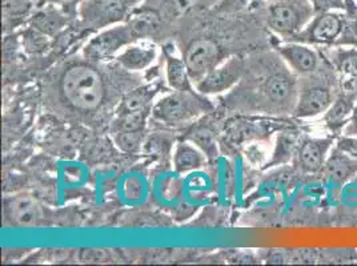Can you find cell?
I'll use <instances>...</instances> for the list:
<instances>
[{
  "label": "cell",
  "instance_id": "6da1fadb",
  "mask_svg": "<svg viewBox=\"0 0 357 266\" xmlns=\"http://www.w3.org/2000/svg\"><path fill=\"white\" fill-rule=\"evenodd\" d=\"M248 83V107L276 118H291L298 102V75L294 74L279 54L271 52L259 55L252 65Z\"/></svg>",
  "mask_w": 357,
  "mask_h": 266
},
{
  "label": "cell",
  "instance_id": "7a4b0ae2",
  "mask_svg": "<svg viewBox=\"0 0 357 266\" xmlns=\"http://www.w3.org/2000/svg\"><path fill=\"white\" fill-rule=\"evenodd\" d=\"M252 8L280 42L292 40L316 15L311 0H260Z\"/></svg>",
  "mask_w": 357,
  "mask_h": 266
},
{
  "label": "cell",
  "instance_id": "3957f363",
  "mask_svg": "<svg viewBox=\"0 0 357 266\" xmlns=\"http://www.w3.org/2000/svg\"><path fill=\"white\" fill-rule=\"evenodd\" d=\"M340 92L336 72L326 58V63L311 75L300 76L298 84V102L292 118L298 120L321 116Z\"/></svg>",
  "mask_w": 357,
  "mask_h": 266
},
{
  "label": "cell",
  "instance_id": "277c9868",
  "mask_svg": "<svg viewBox=\"0 0 357 266\" xmlns=\"http://www.w3.org/2000/svg\"><path fill=\"white\" fill-rule=\"evenodd\" d=\"M60 92L75 109L91 112L105 102V80L93 67L79 63L68 67L61 75Z\"/></svg>",
  "mask_w": 357,
  "mask_h": 266
},
{
  "label": "cell",
  "instance_id": "5b68a950",
  "mask_svg": "<svg viewBox=\"0 0 357 266\" xmlns=\"http://www.w3.org/2000/svg\"><path fill=\"white\" fill-rule=\"evenodd\" d=\"M206 95L194 89H180L168 93L152 107V118L164 124H180L199 118L212 109Z\"/></svg>",
  "mask_w": 357,
  "mask_h": 266
},
{
  "label": "cell",
  "instance_id": "8992f818",
  "mask_svg": "<svg viewBox=\"0 0 357 266\" xmlns=\"http://www.w3.org/2000/svg\"><path fill=\"white\" fill-rule=\"evenodd\" d=\"M146 0H86L77 10L82 23L91 30H105L107 27L127 22L135 10Z\"/></svg>",
  "mask_w": 357,
  "mask_h": 266
},
{
  "label": "cell",
  "instance_id": "52a82bcc",
  "mask_svg": "<svg viewBox=\"0 0 357 266\" xmlns=\"http://www.w3.org/2000/svg\"><path fill=\"white\" fill-rule=\"evenodd\" d=\"M319 178L333 208L339 203L342 189L357 178V160L335 146L319 173Z\"/></svg>",
  "mask_w": 357,
  "mask_h": 266
},
{
  "label": "cell",
  "instance_id": "ba28073f",
  "mask_svg": "<svg viewBox=\"0 0 357 266\" xmlns=\"http://www.w3.org/2000/svg\"><path fill=\"white\" fill-rule=\"evenodd\" d=\"M345 26L344 11H328L316 14L310 24L289 42H298L317 48L337 47Z\"/></svg>",
  "mask_w": 357,
  "mask_h": 266
},
{
  "label": "cell",
  "instance_id": "9c48e42d",
  "mask_svg": "<svg viewBox=\"0 0 357 266\" xmlns=\"http://www.w3.org/2000/svg\"><path fill=\"white\" fill-rule=\"evenodd\" d=\"M139 40L132 26L128 22L107 27L95 35L84 47L83 54L89 60L116 58L130 45Z\"/></svg>",
  "mask_w": 357,
  "mask_h": 266
},
{
  "label": "cell",
  "instance_id": "30bf717a",
  "mask_svg": "<svg viewBox=\"0 0 357 266\" xmlns=\"http://www.w3.org/2000/svg\"><path fill=\"white\" fill-rule=\"evenodd\" d=\"M336 140L337 139L329 134L314 137L311 136V133H307L300 143L292 165L305 176H317L327 162L331 150L335 147Z\"/></svg>",
  "mask_w": 357,
  "mask_h": 266
},
{
  "label": "cell",
  "instance_id": "8fae6325",
  "mask_svg": "<svg viewBox=\"0 0 357 266\" xmlns=\"http://www.w3.org/2000/svg\"><path fill=\"white\" fill-rule=\"evenodd\" d=\"M149 115H152V109L116 114V118L111 127V133L118 148L127 153L139 150Z\"/></svg>",
  "mask_w": 357,
  "mask_h": 266
},
{
  "label": "cell",
  "instance_id": "7c38bea8",
  "mask_svg": "<svg viewBox=\"0 0 357 266\" xmlns=\"http://www.w3.org/2000/svg\"><path fill=\"white\" fill-rule=\"evenodd\" d=\"M273 49L295 75L307 76L316 72L324 63L326 55L321 48L298 42H279Z\"/></svg>",
  "mask_w": 357,
  "mask_h": 266
},
{
  "label": "cell",
  "instance_id": "4fadbf2b",
  "mask_svg": "<svg viewBox=\"0 0 357 266\" xmlns=\"http://www.w3.org/2000/svg\"><path fill=\"white\" fill-rule=\"evenodd\" d=\"M223 61L222 48L209 39L195 40L184 54V63L195 86Z\"/></svg>",
  "mask_w": 357,
  "mask_h": 266
},
{
  "label": "cell",
  "instance_id": "5bb4252c",
  "mask_svg": "<svg viewBox=\"0 0 357 266\" xmlns=\"http://www.w3.org/2000/svg\"><path fill=\"white\" fill-rule=\"evenodd\" d=\"M245 70L247 61L240 56H232L224 60L211 74L199 81L195 88L206 96L223 93L238 84L245 74Z\"/></svg>",
  "mask_w": 357,
  "mask_h": 266
},
{
  "label": "cell",
  "instance_id": "9a60e30c",
  "mask_svg": "<svg viewBox=\"0 0 357 266\" xmlns=\"http://www.w3.org/2000/svg\"><path fill=\"white\" fill-rule=\"evenodd\" d=\"M321 51L336 72L340 91L357 103V48L326 47Z\"/></svg>",
  "mask_w": 357,
  "mask_h": 266
},
{
  "label": "cell",
  "instance_id": "2e32d148",
  "mask_svg": "<svg viewBox=\"0 0 357 266\" xmlns=\"http://www.w3.org/2000/svg\"><path fill=\"white\" fill-rule=\"evenodd\" d=\"M6 220L16 228H33L43 221V209L31 196H15L4 204Z\"/></svg>",
  "mask_w": 357,
  "mask_h": 266
},
{
  "label": "cell",
  "instance_id": "e0dca14e",
  "mask_svg": "<svg viewBox=\"0 0 357 266\" xmlns=\"http://www.w3.org/2000/svg\"><path fill=\"white\" fill-rule=\"evenodd\" d=\"M356 104L349 95L340 91L335 102L331 104V107L321 115V124L326 134L333 136L335 139H339L342 136L345 127L352 118Z\"/></svg>",
  "mask_w": 357,
  "mask_h": 266
},
{
  "label": "cell",
  "instance_id": "ac0fdd59",
  "mask_svg": "<svg viewBox=\"0 0 357 266\" xmlns=\"http://www.w3.org/2000/svg\"><path fill=\"white\" fill-rule=\"evenodd\" d=\"M156 58L158 49L155 45L149 43H132L120 52L116 56V60L124 70L131 72H139L147 70Z\"/></svg>",
  "mask_w": 357,
  "mask_h": 266
},
{
  "label": "cell",
  "instance_id": "d6986e66",
  "mask_svg": "<svg viewBox=\"0 0 357 266\" xmlns=\"http://www.w3.org/2000/svg\"><path fill=\"white\" fill-rule=\"evenodd\" d=\"M159 89L160 87L158 84H147V86H142V87L132 89L131 92H128L124 96L116 114L134 112V111H142V109H152V107L155 104L153 100H155L156 95L159 93Z\"/></svg>",
  "mask_w": 357,
  "mask_h": 266
},
{
  "label": "cell",
  "instance_id": "ffe728a7",
  "mask_svg": "<svg viewBox=\"0 0 357 266\" xmlns=\"http://www.w3.org/2000/svg\"><path fill=\"white\" fill-rule=\"evenodd\" d=\"M206 163L204 155L190 143H178L174 155V168L178 173H188L200 169Z\"/></svg>",
  "mask_w": 357,
  "mask_h": 266
},
{
  "label": "cell",
  "instance_id": "44dd1931",
  "mask_svg": "<svg viewBox=\"0 0 357 266\" xmlns=\"http://www.w3.org/2000/svg\"><path fill=\"white\" fill-rule=\"evenodd\" d=\"M167 81L172 89H192V80L188 74L184 59H178L175 56H168L165 64Z\"/></svg>",
  "mask_w": 357,
  "mask_h": 266
},
{
  "label": "cell",
  "instance_id": "7402d4cb",
  "mask_svg": "<svg viewBox=\"0 0 357 266\" xmlns=\"http://www.w3.org/2000/svg\"><path fill=\"white\" fill-rule=\"evenodd\" d=\"M47 6H48L47 8L33 16L35 27L43 32L60 30L66 23V16H68V14L56 6H52V4H47Z\"/></svg>",
  "mask_w": 357,
  "mask_h": 266
},
{
  "label": "cell",
  "instance_id": "603a6c76",
  "mask_svg": "<svg viewBox=\"0 0 357 266\" xmlns=\"http://www.w3.org/2000/svg\"><path fill=\"white\" fill-rule=\"evenodd\" d=\"M357 264L355 248H321L320 265H354Z\"/></svg>",
  "mask_w": 357,
  "mask_h": 266
},
{
  "label": "cell",
  "instance_id": "cb8c5ba5",
  "mask_svg": "<svg viewBox=\"0 0 357 266\" xmlns=\"http://www.w3.org/2000/svg\"><path fill=\"white\" fill-rule=\"evenodd\" d=\"M255 0H222L212 11L218 15H235L252 7Z\"/></svg>",
  "mask_w": 357,
  "mask_h": 266
},
{
  "label": "cell",
  "instance_id": "d4e9b609",
  "mask_svg": "<svg viewBox=\"0 0 357 266\" xmlns=\"http://www.w3.org/2000/svg\"><path fill=\"white\" fill-rule=\"evenodd\" d=\"M30 0H3L4 17H13L26 14L30 10Z\"/></svg>",
  "mask_w": 357,
  "mask_h": 266
},
{
  "label": "cell",
  "instance_id": "484cf974",
  "mask_svg": "<svg viewBox=\"0 0 357 266\" xmlns=\"http://www.w3.org/2000/svg\"><path fill=\"white\" fill-rule=\"evenodd\" d=\"M316 14L328 11H345V0H311Z\"/></svg>",
  "mask_w": 357,
  "mask_h": 266
},
{
  "label": "cell",
  "instance_id": "4316f807",
  "mask_svg": "<svg viewBox=\"0 0 357 266\" xmlns=\"http://www.w3.org/2000/svg\"><path fill=\"white\" fill-rule=\"evenodd\" d=\"M337 148L342 149L344 152H347L348 155H351L352 157H355L357 160V137L352 136H340L336 140L335 144Z\"/></svg>",
  "mask_w": 357,
  "mask_h": 266
},
{
  "label": "cell",
  "instance_id": "83f0119b",
  "mask_svg": "<svg viewBox=\"0 0 357 266\" xmlns=\"http://www.w3.org/2000/svg\"><path fill=\"white\" fill-rule=\"evenodd\" d=\"M47 4H52L66 11L68 15L70 14H77L79 7L86 1V0H43Z\"/></svg>",
  "mask_w": 357,
  "mask_h": 266
},
{
  "label": "cell",
  "instance_id": "f1b7e54d",
  "mask_svg": "<svg viewBox=\"0 0 357 266\" xmlns=\"http://www.w3.org/2000/svg\"><path fill=\"white\" fill-rule=\"evenodd\" d=\"M190 6H192L196 10H213L222 0H187Z\"/></svg>",
  "mask_w": 357,
  "mask_h": 266
},
{
  "label": "cell",
  "instance_id": "f546056e",
  "mask_svg": "<svg viewBox=\"0 0 357 266\" xmlns=\"http://www.w3.org/2000/svg\"><path fill=\"white\" fill-rule=\"evenodd\" d=\"M342 136H352V137H357V104L354 109V114H352V118L349 120L348 125L345 127Z\"/></svg>",
  "mask_w": 357,
  "mask_h": 266
},
{
  "label": "cell",
  "instance_id": "4dcf8cb0",
  "mask_svg": "<svg viewBox=\"0 0 357 266\" xmlns=\"http://www.w3.org/2000/svg\"><path fill=\"white\" fill-rule=\"evenodd\" d=\"M256 1H260V0H255V1H253V3H256Z\"/></svg>",
  "mask_w": 357,
  "mask_h": 266
},
{
  "label": "cell",
  "instance_id": "1f68e13d",
  "mask_svg": "<svg viewBox=\"0 0 357 266\" xmlns=\"http://www.w3.org/2000/svg\"><path fill=\"white\" fill-rule=\"evenodd\" d=\"M355 1H356V3H357V0H355Z\"/></svg>",
  "mask_w": 357,
  "mask_h": 266
}]
</instances>
